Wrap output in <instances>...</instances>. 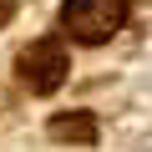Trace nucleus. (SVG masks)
<instances>
[{
	"instance_id": "obj_1",
	"label": "nucleus",
	"mask_w": 152,
	"mask_h": 152,
	"mask_svg": "<svg viewBox=\"0 0 152 152\" xmlns=\"http://www.w3.org/2000/svg\"><path fill=\"white\" fill-rule=\"evenodd\" d=\"M132 0H66L61 5V31L81 46H102L122 31Z\"/></svg>"
},
{
	"instance_id": "obj_4",
	"label": "nucleus",
	"mask_w": 152,
	"mask_h": 152,
	"mask_svg": "<svg viewBox=\"0 0 152 152\" xmlns=\"http://www.w3.org/2000/svg\"><path fill=\"white\" fill-rule=\"evenodd\" d=\"M10 10H15V0H0V26L10 20Z\"/></svg>"
},
{
	"instance_id": "obj_2",
	"label": "nucleus",
	"mask_w": 152,
	"mask_h": 152,
	"mask_svg": "<svg viewBox=\"0 0 152 152\" xmlns=\"http://www.w3.org/2000/svg\"><path fill=\"white\" fill-rule=\"evenodd\" d=\"M66 71H71V56H66V41H56V36H46V41H36L31 51H20V81H26V91H36V96L56 91V86L66 81Z\"/></svg>"
},
{
	"instance_id": "obj_3",
	"label": "nucleus",
	"mask_w": 152,
	"mask_h": 152,
	"mask_svg": "<svg viewBox=\"0 0 152 152\" xmlns=\"http://www.w3.org/2000/svg\"><path fill=\"white\" fill-rule=\"evenodd\" d=\"M51 137H76V142H91V137H96V127H91V117H61V122H51Z\"/></svg>"
}]
</instances>
